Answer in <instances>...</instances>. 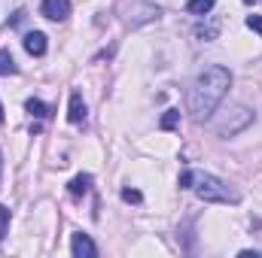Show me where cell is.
Wrapping results in <instances>:
<instances>
[{
	"instance_id": "cell-1",
	"label": "cell",
	"mask_w": 262,
	"mask_h": 258,
	"mask_svg": "<svg viewBox=\"0 0 262 258\" xmlns=\"http://www.w3.org/2000/svg\"><path fill=\"white\" fill-rule=\"evenodd\" d=\"M229 85H232V73L223 64H210L198 73L192 88H189V97H186V113L192 116V122L201 125L216 113V107L223 104Z\"/></svg>"
},
{
	"instance_id": "cell-2",
	"label": "cell",
	"mask_w": 262,
	"mask_h": 258,
	"mask_svg": "<svg viewBox=\"0 0 262 258\" xmlns=\"http://www.w3.org/2000/svg\"><path fill=\"white\" fill-rule=\"evenodd\" d=\"M180 189H192L198 194V200H204V203H238L241 200V194L226 179H220L213 173H201V170L180 173Z\"/></svg>"
},
{
	"instance_id": "cell-3",
	"label": "cell",
	"mask_w": 262,
	"mask_h": 258,
	"mask_svg": "<svg viewBox=\"0 0 262 258\" xmlns=\"http://www.w3.org/2000/svg\"><path fill=\"white\" fill-rule=\"evenodd\" d=\"M253 122V110H247L244 104H235V107H229L226 110V116H220L216 119V134L220 137H232V134H238V131H244L247 125Z\"/></svg>"
},
{
	"instance_id": "cell-4",
	"label": "cell",
	"mask_w": 262,
	"mask_h": 258,
	"mask_svg": "<svg viewBox=\"0 0 262 258\" xmlns=\"http://www.w3.org/2000/svg\"><path fill=\"white\" fill-rule=\"evenodd\" d=\"M40 12L49 21H64L67 15H70V0H43L40 3Z\"/></svg>"
},
{
	"instance_id": "cell-5",
	"label": "cell",
	"mask_w": 262,
	"mask_h": 258,
	"mask_svg": "<svg viewBox=\"0 0 262 258\" xmlns=\"http://www.w3.org/2000/svg\"><path fill=\"white\" fill-rule=\"evenodd\" d=\"M70 252H73V258H95L98 255V246L92 243L89 234H73V240H70Z\"/></svg>"
},
{
	"instance_id": "cell-6",
	"label": "cell",
	"mask_w": 262,
	"mask_h": 258,
	"mask_svg": "<svg viewBox=\"0 0 262 258\" xmlns=\"http://www.w3.org/2000/svg\"><path fill=\"white\" fill-rule=\"evenodd\" d=\"M46 49H49V43H46V34H40V31H31V34H25V52H28V55H34V58H43V55H46Z\"/></svg>"
},
{
	"instance_id": "cell-7",
	"label": "cell",
	"mask_w": 262,
	"mask_h": 258,
	"mask_svg": "<svg viewBox=\"0 0 262 258\" xmlns=\"http://www.w3.org/2000/svg\"><path fill=\"white\" fill-rule=\"evenodd\" d=\"M67 122H70V125H82V122H85V100H82V94H79V91H70Z\"/></svg>"
},
{
	"instance_id": "cell-8",
	"label": "cell",
	"mask_w": 262,
	"mask_h": 258,
	"mask_svg": "<svg viewBox=\"0 0 262 258\" xmlns=\"http://www.w3.org/2000/svg\"><path fill=\"white\" fill-rule=\"evenodd\" d=\"M89 189H92V173H79V176H73V179H70V186H67V192L76 194V197H79V194H85Z\"/></svg>"
},
{
	"instance_id": "cell-9",
	"label": "cell",
	"mask_w": 262,
	"mask_h": 258,
	"mask_svg": "<svg viewBox=\"0 0 262 258\" xmlns=\"http://www.w3.org/2000/svg\"><path fill=\"white\" fill-rule=\"evenodd\" d=\"M15 73H18L15 58L9 55V49H0V76H15Z\"/></svg>"
},
{
	"instance_id": "cell-10",
	"label": "cell",
	"mask_w": 262,
	"mask_h": 258,
	"mask_svg": "<svg viewBox=\"0 0 262 258\" xmlns=\"http://www.w3.org/2000/svg\"><path fill=\"white\" fill-rule=\"evenodd\" d=\"M213 6H216V0H189V3H186V12H192V15H207Z\"/></svg>"
},
{
	"instance_id": "cell-11",
	"label": "cell",
	"mask_w": 262,
	"mask_h": 258,
	"mask_svg": "<svg viewBox=\"0 0 262 258\" xmlns=\"http://www.w3.org/2000/svg\"><path fill=\"white\" fill-rule=\"evenodd\" d=\"M25 110H28L34 119H46V116H49V107H46L43 100H37V97H31V100L25 104Z\"/></svg>"
},
{
	"instance_id": "cell-12",
	"label": "cell",
	"mask_w": 262,
	"mask_h": 258,
	"mask_svg": "<svg viewBox=\"0 0 262 258\" xmlns=\"http://www.w3.org/2000/svg\"><path fill=\"white\" fill-rule=\"evenodd\" d=\"M216 34H220V24H216V21H210L207 28H204V24H198V28H195V37H198V40H213Z\"/></svg>"
},
{
	"instance_id": "cell-13",
	"label": "cell",
	"mask_w": 262,
	"mask_h": 258,
	"mask_svg": "<svg viewBox=\"0 0 262 258\" xmlns=\"http://www.w3.org/2000/svg\"><path fill=\"white\" fill-rule=\"evenodd\" d=\"M177 122H180V110H168L159 125H162V131H171V128H177Z\"/></svg>"
},
{
	"instance_id": "cell-14",
	"label": "cell",
	"mask_w": 262,
	"mask_h": 258,
	"mask_svg": "<svg viewBox=\"0 0 262 258\" xmlns=\"http://www.w3.org/2000/svg\"><path fill=\"white\" fill-rule=\"evenodd\" d=\"M9 222H12V213H9V207L0 203V240H3L6 231H9Z\"/></svg>"
},
{
	"instance_id": "cell-15",
	"label": "cell",
	"mask_w": 262,
	"mask_h": 258,
	"mask_svg": "<svg viewBox=\"0 0 262 258\" xmlns=\"http://www.w3.org/2000/svg\"><path fill=\"white\" fill-rule=\"evenodd\" d=\"M122 200H128V203H140L143 194L137 192V189H122Z\"/></svg>"
},
{
	"instance_id": "cell-16",
	"label": "cell",
	"mask_w": 262,
	"mask_h": 258,
	"mask_svg": "<svg viewBox=\"0 0 262 258\" xmlns=\"http://www.w3.org/2000/svg\"><path fill=\"white\" fill-rule=\"evenodd\" d=\"M247 28L256 31V34L262 37V15H247Z\"/></svg>"
},
{
	"instance_id": "cell-17",
	"label": "cell",
	"mask_w": 262,
	"mask_h": 258,
	"mask_svg": "<svg viewBox=\"0 0 262 258\" xmlns=\"http://www.w3.org/2000/svg\"><path fill=\"white\" fill-rule=\"evenodd\" d=\"M0 179H3V152H0Z\"/></svg>"
},
{
	"instance_id": "cell-18",
	"label": "cell",
	"mask_w": 262,
	"mask_h": 258,
	"mask_svg": "<svg viewBox=\"0 0 262 258\" xmlns=\"http://www.w3.org/2000/svg\"><path fill=\"white\" fill-rule=\"evenodd\" d=\"M0 125H3V104H0Z\"/></svg>"
},
{
	"instance_id": "cell-19",
	"label": "cell",
	"mask_w": 262,
	"mask_h": 258,
	"mask_svg": "<svg viewBox=\"0 0 262 258\" xmlns=\"http://www.w3.org/2000/svg\"><path fill=\"white\" fill-rule=\"evenodd\" d=\"M247 3H253V0H247Z\"/></svg>"
}]
</instances>
